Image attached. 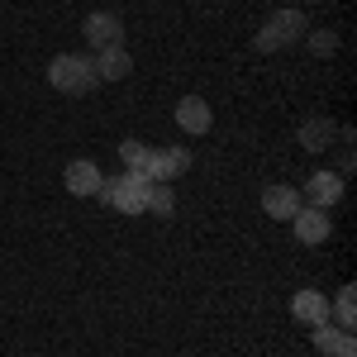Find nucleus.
Here are the masks:
<instances>
[{"mask_svg":"<svg viewBox=\"0 0 357 357\" xmlns=\"http://www.w3.org/2000/svg\"><path fill=\"white\" fill-rule=\"evenodd\" d=\"M305 29H310L305 10H296V5H286V10H272V15L262 20V29L252 33V48H257V53H281V48L301 43Z\"/></svg>","mask_w":357,"mask_h":357,"instance_id":"obj_1","label":"nucleus"},{"mask_svg":"<svg viewBox=\"0 0 357 357\" xmlns=\"http://www.w3.org/2000/svg\"><path fill=\"white\" fill-rule=\"evenodd\" d=\"M48 86L62 91V96H86V91H96V57L91 53H57L48 62Z\"/></svg>","mask_w":357,"mask_h":357,"instance_id":"obj_2","label":"nucleus"},{"mask_svg":"<svg viewBox=\"0 0 357 357\" xmlns=\"http://www.w3.org/2000/svg\"><path fill=\"white\" fill-rule=\"evenodd\" d=\"M148 176L143 172H119V176H100V200L119 210V215H143V205H148Z\"/></svg>","mask_w":357,"mask_h":357,"instance_id":"obj_3","label":"nucleus"},{"mask_svg":"<svg viewBox=\"0 0 357 357\" xmlns=\"http://www.w3.org/2000/svg\"><path fill=\"white\" fill-rule=\"evenodd\" d=\"M82 33H86V43H91V53H100V48L124 43V20L114 10H91L82 20Z\"/></svg>","mask_w":357,"mask_h":357,"instance_id":"obj_4","label":"nucleus"},{"mask_svg":"<svg viewBox=\"0 0 357 357\" xmlns=\"http://www.w3.org/2000/svg\"><path fill=\"white\" fill-rule=\"evenodd\" d=\"M186 172H191V153L186 148H153L148 153V167H143L148 181H176Z\"/></svg>","mask_w":357,"mask_h":357,"instance_id":"obj_5","label":"nucleus"},{"mask_svg":"<svg viewBox=\"0 0 357 357\" xmlns=\"http://www.w3.org/2000/svg\"><path fill=\"white\" fill-rule=\"evenodd\" d=\"M291 229H296V238H301L305 248H314V243H324V238L333 234V220H329V210L301 205V210L291 215Z\"/></svg>","mask_w":357,"mask_h":357,"instance_id":"obj_6","label":"nucleus"},{"mask_svg":"<svg viewBox=\"0 0 357 357\" xmlns=\"http://www.w3.org/2000/svg\"><path fill=\"white\" fill-rule=\"evenodd\" d=\"M301 200H305V205H314V210L338 205V200H343V176H338V172H314V176L301 186Z\"/></svg>","mask_w":357,"mask_h":357,"instance_id":"obj_7","label":"nucleus"},{"mask_svg":"<svg viewBox=\"0 0 357 357\" xmlns=\"http://www.w3.org/2000/svg\"><path fill=\"white\" fill-rule=\"evenodd\" d=\"M100 162H91V158H72V162L62 167V186L72 195H96L100 191Z\"/></svg>","mask_w":357,"mask_h":357,"instance_id":"obj_8","label":"nucleus"},{"mask_svg":"<svg viewBox=\"0 0 357 357\" xmlns=\"http://www.w3.org/2000/svg\"><path fill=\"white\" fill-rule=\"evenodd\" d=\"M210 124H215V114H210V105H205L200 96H181V100H176V129H181V134L200 138V134H210Z\"/></svg>","mask_w":357,"mask_h":357,"instance_id":"obj_9","label":"nucleus"},{"mask_svg":"<svg viewBox=\"0 0 357 357\" xmlns=\"http://www.w3.org/2000/svg\"><path fill=\"white\" fill-rule=\"evenodd\" d=\"M333 138H338V124H333L329 114H310V119H301V129H296V143H301L305 153H324Z\"/></svg>","mask_w":357,"mask_h":357,"instance_id":"obj_10","label":"nucleus"},{"mask_svg":"<svg viewBox=\"0 0 357 357\" xmlns=\"http://www.w3.org/2000/svg\"><path fill=\"white\" fill-rule=\"evenodd\" d=\"M96 57V82H124L129 72H134V57H129V48L124 43H114V48H100Z\"/></svg>","mask_w":357,"mask_h":357,"instance_id":"obj_11","label":"nucleus"},{"mask_svg":"<svg viewBox=\"0 0 357 357\" xmlns=\"http://www.w3.org/2000/svg\"><path fill=\"white\" fill-rule=\"evenodd\" d=\"M301 205H305L301 191H296V186H286V181H276V186L262 191V210H267V220H286V224H291V215H296Z\"/></svg>","mask_w":357,"mask_h":357,"instance_id":"obj_12","label":"nucleus"},{"mask_svg":"<svg viewBox=\"0 0 357 357\" xmlns=\"http://www.w3.org/2000/svg\"><path fill=\"white\" fill-rule=\"evenodd\" d=\"M291 314L301 324H319V319H329V296L314 291V286H305V291H296V301H291Z\"/></svg>","mask_w":357,"mask_h":357,"instance_id":"obj_13","label":"nucleus"},{"mask_svg":"<svg viewBox=\"0 0 357 357\" xmlns=\"http://www.w3.org/2000/svg\"><path fill=\"white\" fill-rule=\"evenodd\" d=\"M172 210H176V195H172V181H153V186H148V205H143V215H158V220H172Z\"/></svg>","mask_w":357,"mask_h":357,"instance_id":"obj_14","label":"nucleus"},{"mask_svg":"<svg viewBox=\"0 0 357 357\" xmlns=\"http://www.w3.org/2000/svg\"><path fill=\"white\" fill-rule=\"evenodd\" d=\"M310 338H314V348L324 357H333L338 353V343L348 338V329H338V324H329V319H319V324H310Z\"/></svg>","mask_w":357,"mask_h":357,"instance_id":"obj_15","label":"nucleus"},{"mask_svg":"<svg viewBox=\"0 0 357 357\" xmlns=\"http://www.w3.org/2000/svg\"><path fill=\"white\" fill-rule=\"evenodd\" d=\"M357 286H343L338 296H333V319H338V329H348L353 333V319H357Z\"/></svg>","mask_w":357,"mask_h":357,"instance_id":"obj_16","label":"nucleus"},{"mask_svg":"<svg viewBox=\"0 0 357 357\" xmlns=\"http://www.w3.org/2000/svg\"><path fill=\"white\" fill-rule=\"evenodd\" d=\"M305 43H310L314 57H333L338 53V33H333V29H305Z\"/></svg>","mask_w":357,"mask_h":357,"instance_id":"obj_17","label":"nucleus"},{"mask_svg":"<svg viewBox=\"0 0 357 357\" xmlns=\"http://www.w3.org/2000/svg\"><path fill=\"white\" fill-rule=\"evenodd\" d=\"M148 153H153L148 143H138V138H124V143H119V158H124V172H143V167H148Z\"/></svg>","mask_w":357,"mask_h":357,"instance_id":"obj_18","label":"nucleus"},{"mask_svg":"<svg viewBox=\"0 0 357 357\" xmlns=\"http://www.w3.org/2000/svg\"><path fill=\"white\" fill-rule=\"evenodd\" d=\"M333 357H357V338H353V333H348V338L338 343V353H333Z\"/></svg>","mask_w":357,"mask_h":357,"instance_id":"obj_19","label":"nucleus"}]
</instances>
